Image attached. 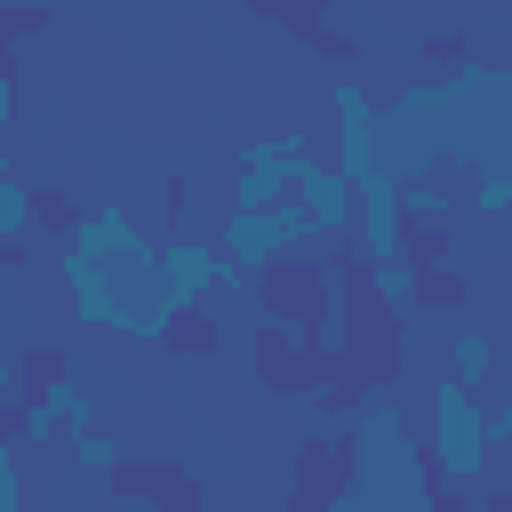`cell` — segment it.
I'll return each instance as SVG.
<instances>
[{
	"label": "cell",
	"mask_w": 512,
	"mask_h": 512,
	"mask_svg": "<svg viewBox=\"0 0 512 512\" xmlns=\"http://www.w3.org/2000/svg\"><path fill=\"white\" fill-rule=\"evenodd\" d=\"M56 280L72 320H88L96 336H136L160 344L168 328V296H160V240L120 208V200H88L64 240H56Z\"/></svg>",
	"instance_id": "1"
},
{
	"label": "cell",
	"mask_w": 512,
	"mask_h": 512,
	"mask_svg": "<svg viewBox=\"0 0 512 512\" xmlns=\"http://www.w3.org/2000/svg\"><path fill=\"white\" fill-rule=\"evenodd\" d=\"M488 456H496V432H488V400L480 392H464L448 368L432 376V432H424V464H432V480L440 488H480V472H488Z\"/></svg>",
	"instance_id": "2"
},
{
	"label": "cell",
	"mask_w": 512,
	"mask_h": 512,
	"mask_svg": "<svg viewBox=\"0 0 512 512\" xmlns=\"http://www.w3.org/2000/svg\"><path fill=\"white\" fill-rule=\"evenodd\" d=\"M312 160V128H280L232 152V208H288L296 168Z\"/></svg>",
	"instance_id": "3"
},
{
	"label": "cell",
	"mask_w": 512,
	"mask_h": 512,
	"mask_svg": "<svg viewBox=\"0 0 512 512\" xmlns=\"http://www.w3.org/2000/svg\"><path fill=\"white\" fill-rule=\"evenodd\" d=\"M224 280H232V272H224L216 240H200V232H168V240H160V296H168V312L208 304Z\"/></svg>",
	"instance_id": "4"
},
{
	"label": "cell",
	"mask_w": 512,
	"mask_h": 512,
	"mask_svg": "<svg viewBox=\"0 0 512 512\" xmlns=\"http://www.w3.org/2000/svg\"><path fill=\"white\" fill-rule=\"evenodd\" d=\"M328 112H336V168H344L352 184H368V176H384V160H376V128H384V112H376V96H368L360 80H336V96H328Z\"/></svg>",
	"instance_id": "5"
},
{
	"label": "cell",
	"mask_w": 512,
	"mask_h": 512,
	"mask_svg": "<svg viewBox=\"0 0 512 512\" xmlns=\"http://www.w3.org/2000/svg\"><path fill=\"white\" fill-rule=\"evenodd\" d=\"M288 208H304V224L320 232V240H352V176L336 168V160H304L296 168V184H288Z\"/></svg>",
	"instance_id": "6"
},
{
	"label": "cell",
	"mask_w": 512,
	"mask_h": 512,
	"mask_svg": "<svg viewBox=\"0 0 512 512\" xmlns=\"http://www.w3.org/2000/svg\"><path fill=\"white\" fill-rule=\"evenodd\" d=\"M496 368H504V344H496V328L488 320H456L448 328V376L464 384V392H496Z\"/></svg>",
	"instance_id": "7"
}]
</instances>
